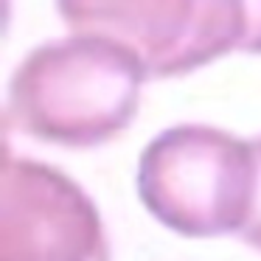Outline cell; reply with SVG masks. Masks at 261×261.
<instances>
[{
    "label": "cell",
    "mask_w": 261,
    "mask_h": 261,
    "mask_svg": "<svg viewBox=\"0 0 261 261\" xmlns=\"http://www.w3.org/2000/svg\"><path fill=\"white\" fill-rule=\"evenodd\" d=\"M149 79L124 45L73 34L31 48L9 82V121L42 143L93 149L135 121Z\"/></svg>",
    "instance_id": "1"
},
{
    "label": "cell",
    "mask_w": 261,
    "mask_h": 261,
    "mask_svg": "<svg viewBox=\"0 0 261 261\" xmlns=\"http://www.w3.org/2000/svg\"><path fill=\"white\" fill-rule=\"evenodd\" d=\"M138 197L163 227L186 239L236 236L253 186L250 141L208 124H177L146 143Z\"/></svg>",
    "instance_id": "2"
},
{
    "label": "cell",
    "mask_w": 261,
    "mask_h": 261,
    "mask_svg": "<svg viewBox=\"0 0 261 261\" xmlns=\"http://www.w3.org/2000/svg\"><path fill=\"white\" fill-rule=\"evenodd\" d=\"M73 34L113 40L143 62L149 79H174L239 51L242 0H57Z\"/></svg>",
    "instance_id": "3"
},
{
    "label": "cell",
    "mask_w": 261,
    "mask_h": 261,
    "mask_svg": "<svg viewBox=\"0 0 261 261\" xmlns=\"http://www.w3.org/2000/svg\"><path fill=\"white\" fill-rule=\"evenodd\" d=\"M0 261H110L101 214L62 169L6 149Z\"/></svg>",
    "instance_id": "4"
},
{
    "label": "cell",
    "mask_w": 261,
    "mask_h": 261,
    "mask_svg": "<svg viewBox=\"0 0 261 261\" xmlns=\"http://www.w3.org/2000/svg\"><path fill=\"white\" fill-rule=\"evenodd\" d=\"M250 152H253V186H250V202H247V216H244L242 227L236 236L242 239L247 247L261 253V135L250 141Z\"/></svg>",
    "instance_id": "5"
},
{
    "label": "cell",
    "mask_w": 261,
    "mask_h": 261,
    "mask_svg": "<svg viewBox=\"0 0 261 261\" xmlns=\"http://www.w3.org/2000/svg\"><path fill=\"white\" fill-rule=\"evenodd\" d=\"M242 54H261V0H242Z\"/></svg>",
    "instance_id": "6"
}]
</instances>
